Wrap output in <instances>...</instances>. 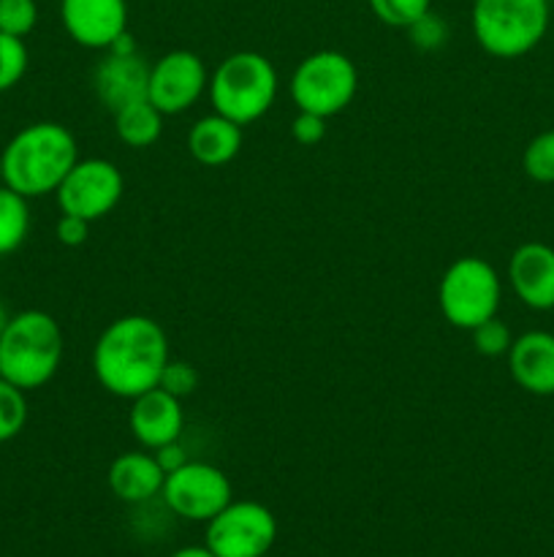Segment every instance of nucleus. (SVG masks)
I'll return each instance as SVG.
<instances>
[{"mask_svg": "<svg viewBox=\"0 0 554 557\" xmlns=\"http://www.w3.org/2000/svg\"><path fill=\"white\" fill-rule=\"evenodd\" d=\"M172 359L168 335L150 315L114 319L92 346V373L114 397L134 400L161 384L163 368Z\"/></svg>", "mask_w": 554, "mask_h": 557, "instance_id": "1", "label": "nucleus"}, {"mask_svg": "<svg viewBox=\"0 0 554 557\" xmlns=\"http://www.w3.org/2000/svg\"><path fill=\"white\" fill-rule=\"evenodd\" d=\"M79 161L76 136L65 125L41 120L16 131L0 152L3 185L25 199L54 194L71 166Z\"/></svg>", "mask_w": 554, "mask_h": 557, "instance_id": "2", "label": "nucleus"}, {"mask_svg": "<svg viewBox=\"0 0 554 557\" xmlns=\"http://www.w3.org/2000/svg\"><path fill=\"white\" fill-rule=\"evenodd\" d=\"M63 362V332L43 310L11 315L0 335V379L33 392L47 386Z\"/></svg>", "mask_w": 554, "mask_h": 557, "instance_id": "3", "label": "nucleus"}, {"mask_svg": "<svg viewBox=\"0 0 554 557\" xmlns=\"http://www.w3.org/2000/svg\"><path fill=\"white\" fill-rule=\"evenodd\" d=\"M277 87L280 79L272 60L261 52L242 49L221 60L206 90L217 114L237 125H250L275 107Z\"/></svg>", "mask_w": 554, "mask_h": 557, "instance_id": "4", "label": "nucleus"}, {"mask_svg": "<svg viewBox=\"0 0 554 557\" xmlns=\"http://www.w3.org/2000/svg\"><path fill=\"white\" fill-rule=\"evenodd\" d=\"M549 0H473L470 25L478 47L500 60H516L546 38Z\"/></svg>", "mask_w": 554, "mask_h": 557, "instance_id": "5", "label": "nucleus"}, {"mask_svg": "<svg viewBox=\"0 0 554 557\" xmlns=\"http://www.w3.org/2000/svg\"><path fill=\"white\" fill-rule=\"evenodd\" d=\"M503 302V281L498 270L481 256H462L445 267L438 286V305L443 319L456 330H476L494 319Z\"/></svg>", "mask_w": 554, "mask_h": 557, "instance_id": "6", "label": "nucleus"}, {"mask_svg": "<svg viewBox=\"0 0 554 557\" xmlns=\"http://www.w3.org/2000/svg\"><path fill=\"white\" fill-rule=\"evenodd\" d=\"M356 63L337 49H318L299 60L291 82H288V92H291L297 112H313L326 120L345 112L356 98Z\"/></svg>", "mask_w": 554, "mask_h": 557, "instance_id": "7", "label": "nucleus"}, {"mask_svg": "<svg viewBox=\"0 0 554 557\" xmlns=\"http://www.w3.org/2000/svg\"><path fill=\"white\" fill-rule=\"evenodd\" d=\"M277 542V517L255 500H231L204 531V544L217 557H264Z\"/></svg>", "mask_w": 554, "mask_h": 557, "instance_id": "8", "label": "nucleus"}, {"mask_svg": "<svg viewBox=\"0 0 554 557\" xmlns=\"http://www.w3.org/2000/svg\"><path fill=\"white\" fill-rule=\"evenodd\" d=\"M125 194V177L106 158H79L54 190L58 207L65 215L96 223L119 205Z\"/></svg>", "mask_w": 554, "mask_h": 557, "instance_id": "9", "label": "nucleus"}, {"mask_svg": "<svg viewBox=\"0 0 554 557\" xmlns=\"http://www.w3.org/2000/svg\"><path fill=\"white\" fill-rule=\"evenodd\" d=\"M161 498L168 506V511H174L182 520L210 522L217 511L231 504L234 490L226 473L217 466L188 460L182 468L166 473Z\"/></svg>", "mask_w": 554, "mask_h": 557, "instance_id": "10", "label": "nucleus"}, {"mask_svg": "<svg viewBox=\"0 0 554 557\" xmlns=\"http://www.w3.org/2000/svg\"><path fill=\"white\" fill-rule=\"evenodd\" d=\"M210 87L204 60L190 49H172L150 65V87L147 98L155 103L166 117L182 114L204 96Z\"/></svg>", "mask_w": 554, "mask_h": 557, "instance_id": "11", "label": "nucleus"}, {"mask_svg": "<svg viewBox=\"0 0 554 557\" xmlns=\"http://www.w3.org/2000/svg\"><path fill=\"white\" fill-rule=\"evenodd\" d=\"M65 33L85 49H109L128 30V0H60Z\"/></svg>", "mask_w": 554, "mask_h": 557, "instance_id": "12", "label": "nucleus"}, {"mask_svg": "<svg viewBox=\"0 0 554 557\" xmlns=\"http://www.w3.org/2000/svg\"><path fill=\"white\" fill-rule=\"evenodd\" d=\"M147 87H150V65L139 52H106L92 69V90L112 114L130 103L147 101Z\"/></svg>", "mask_w": 554, "mask_h": 557, "instance_id": "13", "label": "nucleus"}, {"mask_svg": "<svg viewBox=\"0 0 554 557\" xmlns=\"http://www.w3.org/2000/svg\"><path fill=\"white\" fill-rule=\"evenodd\" d=\"M128 428L141 449L147 451H155L172 441H179L185 428L182 400L155 386V389L130 400Z\"/></svg>", "mask_w": 554, "mask_h": 557, "instance_id": "14", "label": "nucleus"}, {"mask_svg": "<svg viewBox=\"0 0 554 557\" xmlns=\"http://www.w3.org/2000/svg\"><path fill=\"white\" fill-rule=\"evenodd\" d=\"M508 283L516 297L532 310H554V248L525 243L511 253Z\"/></svg>", "mask_w": 554, "mask_h": 557, "instance_id": "15", "label": "nucleus"}, {"mask_svg": "<svg viewBox=\"0 0 554 557\" xmlns=\"http://www.w3.org/2000/svg\"><path fill=\"white\" fill-rule=\"evenodd\" d=\"M508 373L525 392L536 397L554 395V335L543 330L514 337L508 348Z\"/></svg>", "mask_w": 554, "mask_h": 557, "instance_id": "16", "label": "nucleus"}, {"mask_svg": "<svg viewBox=\"0 0 554 557\" xmlns=\"http://www.w3.org/2000/svg\"><path fill=\"white\" fill-rule=\"evenodd\" d=\"M106 482L114 498L123 504H147L161 495L166 473L150 451H125L109 466Z\"/></svg>", "mask_w": 554, "mask_h": 557, "instance_id": "17", "label": "nucleus"}, {"mask_svg": "<svg viewBox=\"0 0 554 557\" xmlns=\"http://www.w3.org/2000/svg\"><path fill=\"white\" fill-rule=\"evenodd\" d=\"M188 150L201 166H226L242 150V125L217 112L199 117L190 125Z\"/></svg>", "mask_w": 554, "mask_h": 557, "instance_id": "18", "label": "nucleus"}, {"mask_svg": "<svg viewBox=\"0 0 554 557\" xmlns=\"http://www.w3.org/2000/svg\"><path fill=\"white\" fill-rule=\"evenodd\" d=\"M163 117L166 114L147 98V101L130 103V107L114 112V131H117L119 141H125L134 150H144L161 139Z\"/></svg>", "mask_w": 554, "mask_h": 557, "instance_id": "19", "label": "nucleus"}, {"mask_svg": "<svg viewBox=\"0 0 554 557\" xmlns=\"http://www.w3.org/2000/svg\"><path fill=\"white\" fill-rule=\"evenodd\" d=\"M30 232V210L27 199L9 185H0V256L14 253L22 248Z\"/></svg>", "mask_w": 554, "mask_h": 557, "instance_id": "20", "label": "nucleus"}, {"mask_svg": "<svg viewBox=\"0 0 554 557\" xmlns=\"http://www.w3.org/2000/svg\"><path fill=\"white\" fill-rule=\"evenodd\" d=\"M27 392L0 379V444L16 438L27 424Z\"/></svg>", "mask_w": 554, "mask_h": 557, "instance_id": "21", "label": "nucleus"}, {"mask_svg": "<svg viewBox=\"0 0 554 557\" xmlns=\"http://www.w3.org/2000/svg\"><path fill=\"white\" fill-rule=\"evenodd\" d=\"M521 166H525L527 177L536 180V183H554V128L530 139V145L525 147V156H521Z\"/></svg>", "mask_w": 554, "mask_h": 557, "instance_id": "22", "label": "nucleus"}, {"mask_svg": "<svg viewBox=\"0 0 554 557\" xmlns=\"http://www.w3.org/2000/svg\"><path fill=\"white\" fill-rule=\"evenodd\" d=\"M27 47L25 38L0 33V92L11 90L22 82L27 71Z\"/></svg>", "mask_w": 554, "mask_h": 557, "instance_id": "23", "label": "nucleus"}, {"mask_svg": "<svg viewBox=\"0 0 554 557\" xmlns=\"http://www.w3.org/2000/svg\"><path fill=\"white\" fill-rule=\"evenodd\" d=\"M373 14L389 27H407L432 9V0H367Z\"/></svg>", "mask_w": 554, "mask_h": 557, "instance_id": "24", "label": "nucleus"}, {"mask_svg": "<svg viewBox=\"0 0 554 557\" xmlns=\"http://www.w3.org/2000/svg\"><path fill=\"white\" fill-rule=\"evenodd\" d=\"M38 25L36 0H0V33L25 38Z\"/></svg>", "mask_w": 554, "mask_h": 557, "instance_id": "25", "label": "nucleus"}, {"mask_svg": "<svg viewBox=\"0 0 554 557\" xmlns=\"http://www.w3.org/2000/svg\"><path fill=\"white\" fill-rule=\"evenodd\" d=\"M473 335V348H476L481 357H505L511 348V343H514V335H511V326L505 324V321H500L498 315L489 321H483V324H478L476 330H470Z\"/></svg>", "mask_w": 554, "mask_h": 557, "instance_id": "26", "label": "nucleus"}, {"mask_svg": "<svg viewBox=\"0 0 554 557\" xmlns=\"http://www.w3.org/2000/svg\"><path fill=\"white\" fill-rule=\"evenodd\" d=\"M407 36H411L413 47H418L421 52H435V49L443 47L449 41V25L440 14H435L432 9L424 16H418L411 27H407Z\"/></svg>", "mask_w": 554, "mask_h": 557, "instance_id": "27", "label": "nucleus"}, {"mask_svg": "<svg viewBox=\"0 0 554 557\" xmlns=\"http://www.w3.org/2000/svg\"><path fill=\"white\" fill-rule=\"evenodd\" d=\"M158 386L166 389L168 395L182 400V397L193 395L196 386H199V370H196L190 362H182V359H168V364L163 368L161 384Z\"/></svg>", "mask_w": 554, "mask_h": 557, "instance_id": "28", "label": "nucleus"}, {"mask_svg": "<svg viewBox=\"0 0 554 557\" xmlns=\"http://www.w3.org/2000/svg\"><path fill=\"white\" fill-rule=\"evenodd\" d=\"M291 136L293 141H299L304 147L318 145L326 136V117L313 112H297V117L291 120Z\"/></svg>", "mask_w": 554, "mask_h": 557, "instance_id": "29", "label": "nucleus"}, {"mask_svg": "<svg viewBox=\"0 0 554 557\" xmlns=\"http://www.w3.org/2000/svg\"><path fill=\"white\" fill-rule=\"evenodd\" d=\"M54 234H58V243H63L65 248H79V245L87 243L90 237V221L76 215H60L58 226H54Z\"/></svg>", "mask_w": 554, "mask_h": 557, "instance_id": "30", "label": "nucleus"}, {"mask_svg": "<svg viewBox=\"0 0 554 557\" xmlns=\"http://www.w3.org/2000/svg\"><path fill=\"white\" fill-rule=\"evenodd\" d=\"M152 455H155L158 466L163 468V473H172V471H177V468H182L185 462L190 460V457H188V451H185L182 446H179V441H172V444L161 446V449H155V451H152Z\"/></svg>", "mask_w": 554, "mask_h": 557, "instance_id": "31", "label": "nucleus"}, {"mask_svg": "<svg viewBox=\"0 0 554 557\" xmlns=\"http://www.w3.org/2000/svg\"><path fill=\"white\" fill-rule=\"evenodd\" d=\"M168 557H217V555L212 553L206 544H201V547H179L177 553H172Z\"/></svg>", "mask_w": 554, "mask_h": 557, "instance_id": "32", "label": "nucleus"}, {"mask_svg": "<svg viewBox=\"0 0 554 557\" xmlns=\"http://www.w3.org/2000/svg\"><path fill=\"white\" fill-rule=\"evenodd\" d=\"M9 321H11V313H9V310H5V305L0 302V335H3V330H5V326H9Z\"/></svg>", "mask_w": 554, "mask_h": 557, "instance_id": "33", "label": "nucleus"}, {"mask_svg": "<svg viewBox=\"0 0 554 557\" xmlns=\"http://www.w3.org/2000/svg\"><path fill=\"white\" fill-rule=\"evenodd\" d=\"M0 185H3V163H0Z\"/></svg>", "mask_w": 554, "mask_h": 557, "instance_id": "34", "label": "nucleus"}]
</instances>
